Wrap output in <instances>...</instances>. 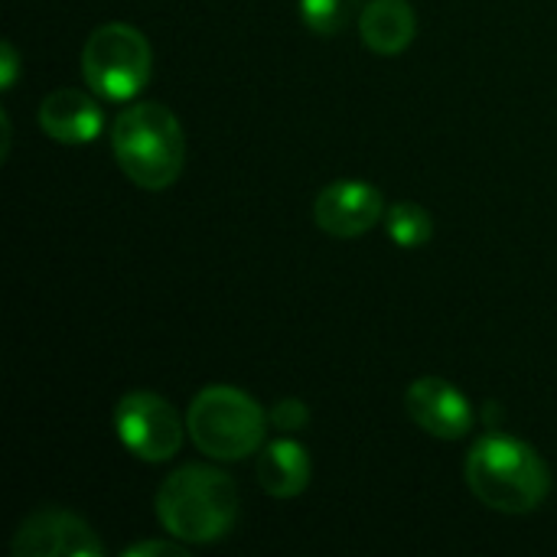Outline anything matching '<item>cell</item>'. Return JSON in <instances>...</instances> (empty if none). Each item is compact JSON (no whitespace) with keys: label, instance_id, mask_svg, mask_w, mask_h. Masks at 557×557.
Wrapping results in <instances>:
<instances>
[{"label":"cell","instance_id":"cell-1","mask_svg":"<svg viewBox=\"0 0 557 557\" xmlns=\"http://www.w3.org/2000/svg\"><path fill=\"white\" fill-rule=\"evenodd\" d=\"M467 486L473 496L506 516H525L542 506L552 473L532 444L509 434H486L467 454Z\"/></svg>","mask_w":557,"mask_h":557},{"label":"cell","instance_id":"cell-2","mask_svg":"<svg viewBox=\"0 0 557 557\" xmlns=\"http://www.w3.org/2000/svg\"><path fill=\"white\" fill-rule=\"evenodd\" d=\"M111 150L121 173L134 186L150 193L170 189L186 163L183 124L166 104H131L111 124Z\"/></svg>","mask_w":557,"mask_h":557},{"label":"cell","instance_id":"cell-3","mask_svg":"<svg viewBox=\"0 0 557 557\" xmlns=\"http://www.w3.org/2000/svg\"><path fill=\"white\" fill-rule=\"evenodd\" d=\"M157 519L176 542H219L238 519V490L215 467H180L157 490Z\"/></svg>","mask_w":557,"mask_h":557},{"label":"cell","instance_id":"cell-4","mask_svg":"<svg viewBox=\"0 0 557 557\" xmlns=\"http://www.w3.org/2000/svg\"><path fill=\"white\" fill-rule=\"evenodd\" d=\"M268 421L271 418L248 392L212 385L193 398L186 431L209 460H245L261 447Z\"/></svg>","mask_w":557,"mask_h":557},{"label":"cell","instance_id":"cell-5","mask_svg":"<svg viewBox=\"0 0 557 557\" xmlns=\"http://www.w3.org/2000/svg\"><path fill=\"white\" fill-rule=\"evenodd\" d=\"M85 85L104 101L137 98L153 75V52L147 36L131 23H104L82 46Z\"/></svg>","mask_w":557,"mask_h":557},{"label":"cell","instance_id":"cell-6","mask_svg":"<svg viewBox=\"0 0 557 557\" xmlns=\"http://www.w3.org/2000/svg\"><path fill=\"white\" fill-rule=\"evenodd\" d=\"M121 444L144 463H166L183 447V421L176 408L153 392H131L114 408Z\"/></svg>","mask_w":557,"mask_h":557},{"label":"cell","instance_id":"cell-7","mask_svg":"<svg viewBox=\"0 0 557 557\" xmlns=\"http://www.w3.org/2000/svg\"><path fill=\"white\" fill-rule=\"evenodd\" d=\"M10 552L16 557H98L104 555V545L75 512L36 509L20 522Z\"/></svg>","mask_w":557,"mask_h":557},{"label":"cell","instance_id":"cell-8","mask_svg":"<svg viewBox=\"0 0 557 557\" xmlns=\"http://www.w3.org/2000/svg\"><path fill=\"white\" fill-rule=\"evenodd\" d=\"M385 215L382 193L366 180H339L320 189L313 202V222L333 238H359Z\"/></svg>","mask_w":557,"mask_h":557},{"label":"cell","instance_id":"cell-9","mask_svg":"<svg viewBox=\"0 0 557 557\" xmlns=\"http://www.w3.org/2000/svg\"><path fill=\"white\" fill-rule=\"evenodd\" d=\"M405 408L411 421L437 441H460L473 428V408L467 395L437 375L418 379L405 395Z\"/></svg>","mask_w":557,"mask_h":557},{"label":"cell","instance_id":"cell-10","mask_svg":"<svg viewBox=\"0 0 557 557\" xmlns=\"http://www.w3.org/2000/svg\"><path fill=\"white\" fill-rule=\"evenodd\" d=\"M39 127H42L46 137L75 147V144H91L101 134L104 117H101L98 101H91L85 91L59 88V91L42 98V104H39Z\"/></svg>","mask_w":557,"mask_h":557},{"label":"cell","instance_id":"cell-11","mask_svg":"<svg viewBox=\"0 0 557 557\" xmlns=\"http://www.w3.org/2000/svg\"><path fill=\"white\" fill-rule=\"evenodd\" d=\"M418 29L414 10L408 0H372L359 16L362 42L379 55H398L411 46Z\"/></svg>","mask_w":557,"mask_h":557},{"label":"cell","instance_id":"cell-12","mask_svg":"<svg viewBox=\"0 0 557 557\" xmlns=\"http://www.w3.org/2000/svg\"><path fill=\"white\" fill-rule=\"evenodd\" d=\"M258 483L274 499L300 496L310 486V457H307V450L290 437H281V441L268 444L261 450V460H258Z\"/></svg>","mask_w":557,"mask_h":557},{"label":"cell","instance_id":"cell-13","mask_svg":"<svg viewBox=\"0 0 557 557\" xmlns=\"http://www.w3.org/2000/svg\"><path fill=\"white\" fill-rule=\"evenodd\" d=\"M385 228L398 248H424L434 238V219L418 202H395L385 212Z\"/></svg>","mask_w":557,"mask_h":557},{"label":"cell","instance_id":"cell-14","mask_svg":"<svg viewBox=\"0 0 557 557\" xmlns=\"http://www.w3.org/2000/svg\"><path fill=\"white\" fill-rule=\"evenodd\" d=\"M352 10H356V0H300L304 23L320 36H333L346 29L352 20Z\"/></svg>","mask_w":557,"mask_h":557},{"label":"cell","instance_id":"cell-15","mask_svg":"<svg viewBox=\"0 0 557 557\" xmlns=\"http://www.w3.org/2000/svg\"><path fill=\"white\" fill-rule=\"evenodd\" d=\"M268 418H271V424H274L277 431L294 434V431L307 428V421H310V408H307L300 398H284V401H277V405H274V411H271Z\"/></svg>","mask_w":557,"mask_h":557},{"label":"cell","instance_id":"cell-16","mask_svg":"<svg viewBox=\"0 0 557 557\" xmlns=\"http://www.w3.org/2000/svg\"><path fill=\"white\" fill-rule=\"evenodd\" d=\"M124 557H186L183 545H173V542H140V545H131L121 552Z\"/></svg>","mask_w":557,"mask_h":557},{"label":"cell","instance_id":"cell-17","mask_svg":"<svg viewBox=\"0 0 557 557\" xmlns=\"http://www.w3.org/2000/svg\"><path fill=\"white\" fill-rule=\"evenodd\" d=\"M16 72H20V55H16V49L10 42H3L0 46V85H3V91L13 88Z\"/></svg>","mask_w":557,"mask_h":557}]
</instances>
